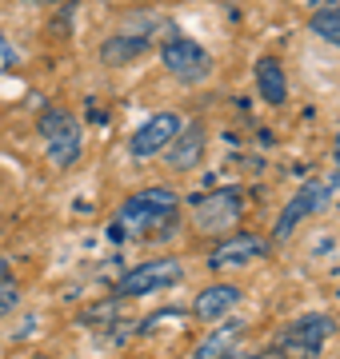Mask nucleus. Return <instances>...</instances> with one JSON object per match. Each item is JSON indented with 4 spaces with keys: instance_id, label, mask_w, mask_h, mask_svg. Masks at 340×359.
Segmentation results:
<instances>
[{
    "instance_id": "423d86ee",
    "label": "nucleus",
    "mask_w": 340,
    "mask_h": 359,
    "mask_svg": "<svg viewBox=\"0 0 340 359\" xmlns=\"http://www.w3.org/2000/svg\"><path fill=\"white\" fill-rule=\"evenodd\" d=\"M188 212H192V228L197 231L221 236V231L236 228V219L244 216V200H240L236 188H216V192H209V196H197V200L188 204Z\"/></svg>"
},
{
    "instance_id": "4be33fe9",
    "label": "nucleus",
    "mask_w": 340,
    "mask_h": 359,
    "mask_svg": "<svg viewBox=\"0 0 340 359\" xmlns=\"http://www.w3.org/2000/svg\"><path fill=\"white\" fill-rule=\"evenodd\" d=\"M140 4H164V0H140Z\"/></svg>"
},
{
    "instance_id": "9d476101",
    "label": "nucleus",
    "mask_w": 340,
    "mask_h": 359,
    "mask_svg": "<svg viewBox=\"0 0 340 359\" xmlns=\"http://www.w3.org/2000/svg\"><path fill=\"white\" fill-rule=\"evenodd\" d=\"M204 144H209L204 128H200L197 120H188V124L172 136V144L160 156H164V164H169L172 172H192V168L204 160Z\"/></svg>"
},
{
    "instance_id": "f257e3e1",
    "label": "nucleus",
    "mask_w": 340,
    "mask_h": 359,
    "mask_svg": "<svg viewBox=\"0 0 340 359\" xmlns=\"http://www.w3.org/2000/svg\"><path fill=\"white\" fill-rule=\"evenodd\" d=\"M181 216V196L172 188H144V192L129 196L124 204L117 208V224H112V236H164L160 228H169L172 219Z\"/></svg>"
},
{
    "instance_id": "4468645a",
    "label": "nucleus",
    "mask_w": 340,
    "mask_h": 359,
    "mask_svg": "<svg viewBox=\"0 0 340 359\" xmlns=\"http://www.w3.org/2000/svg\"><path fill=\"white\" fill-rule=\"evenodd\" d=\"M308 28H313V32L325 40V44L340 48V8H320V13H313Z\"/></svg>"
},
{
    "instance_id": "7ed1b4c3",
    "label": "nucleus",
    "mask_w": 340,
    "mask_h": 359,
    "mask_svg": "<svg viewBox=\"0 0 340 359\" xmlns=\"http://www.w3.org/2000/svg\"><path fill=\"white\" fill-rule=\"evenodd\" d=\"M37 132L44 136V144H48L53 168H72L80 160V152H84V136H80L77 116L68 112V108H60V104H53V108L40 112Z\"/></svg>"
},
{
    "instance_id": "f8f14e48",
    "label": "nucleus",
    "mask_w": 340,
    "mask_h": 359,
    "mask_svg": "<svg viewBox=\"0 0 340 359\" xmlns=\"http://www.w3.org/2000/svg\"><path fill=\"white\" fill-rule=\"evenodd\" d=\"M252 80H256V92H261L264 104L280 108L288 100V76H285V65L276 56H261L256 68H252Z\"/></svg>"
},
{
    "instance_id": "aec40b11",
    "label": "nucleus",
    "mask_w": 340,
    "mask_h": 359,
    "mask_svg": "<svg viewBox=\"0 0 340 359\" xmlns=\"http://www.w3.org/2000/svg\"><path fill=\"white\" fill-rule=\"evenodd\" d=\"M25 4H60V0H25ZM68 4V0H65Z\"/></svg>"
},
{
    "instance_id": "f3484780",
    "label": "nucleus",
    "mask_w": 340,
    "mask_h": 359,
    "mask_svg": "<svg viewBox=\"0 0 340 359\" xmlns=\"http://www.w3.org/2000/svg\"><path fill=\"white\" fill-rule=\"evenodd\" d=\"M16 304H20V292H16V283H0V316H8Z\"/></svg>"
},
{
    "instance_id": "6e6552de",
    "label": "nucleus",
    "mask_w": 340,
    "mask_h": 359,
    "mask_svg": "<svg viewBox=\"0 0 340 359\" xmlns=\"http://www.w3.org/2000/svg\"><path fill=\"white\" fill-rule=\"evenodd\" d=\"M184 128V116L172 112V108H164V112L148 116L140 128L132 132L129 140V156H136V160H152V156H160L164 148L172 144V136Z\"/></svg>"
},
{
    "instance_id": "1a4fd4ad",
    "label": "nucleus",
    "mask_w": 340,
    "mask_h": 359,
    "mask_svg": "<svg viewBox=\"0 0 340 359\" xmlns=\"http://www.w3.org/2000/svg\"><path fill=\"white\" fill-rule=\"evenodd\" d=\"M268 256V240L256 236V231H236V236H224L221 244L212 248L209 268L212 271H233V268H249L256 259Z\"/></svg>"
},
{
    "instance_id": "dca6fc26",
    "label": "nucleus",
    "mask_w": 340,
    "mask_h": 359,
    "mask_svg": "<svg viewBox=\"0 0 340 359\" xmlns=\"http://www.w3.org/2000/svg\"><path fill=\"white\" fill-rule=\"evenodd\" d=\"M117 311H120V299H108V304H96L80 316L84 327H105V323H117Z\"/></svg>"
},
{
    "instance_id": "2eb2a0df",
    "label": "nucleus",
    "mask_w": 340,
    "mask_h": 359,
    "mask_svg": "<svg viewBox=\"0 0 340 359\" xmlns=\"http://www.w3.org/2000/svg\"><path fill=\"white\" fill-rule=\"evenodd\" d=\"M233 339V327H221V332H212L209 339H200V347H192V355L188 359H221L224 347Z\"/></svg>"
},
{
    "instance_id": "a211bd4d",
    "label": "nucleus",
    "mask_w": 340,
    "mask_h": 359,
    "mask_svg": "<svg viewBox=\"0 0 340 359\" xmlns=\"http://www.w3.org/2000/svg\"><path fill=\"white\" fill-rule=\"evenodd\" d=\"M221 359H280V355H276V351H256V355H252V351H240V347H224Z\"/></svg>"
},
{
    "instance_id": "39448f33",
    "label": "nucleus",
    "mask_w": 340,
    "mask_h": 359,
    "mask_svg": "<svg viewBox=\"0 0 340 359\" xmlns=\"http://www.w3.org/2000/svg\"><path fill=\"white\" fill-rule=\"evenodd\" d=\"M160 65L169 76H176L181 84H200V80L212 76V56L204 44H197L192 36H181L172 32L164 44H160Z\"/></svg>"
},
{
    "instance_id": "ddd939ff",
    "label": "nucleus",
    "mask_w": 340,
    "mask_h": 359,
    "mask_svg": "<svg viewBox=\"0 0 340 359\" xmlns=\"http://www.w3.org/2000/svg\"><path fill=\"white\" fill-rule=\"evenodd\" d=\"M148 48H152L148 40L117 32V36H108L105 44H100V65H108V68H129V65H136L140 56H148Z\"/></svg>"
},
{
    "instance_id": "9b49d317",
    "label": "nucleus",
    "mask_w": 340,
    "mask_h": 359,
    "mask_svg": "<svg viewBox=\"0 0 340 359\" xmlns=\"http://www.w3.org/2000/svg\"><path fill=\"white\" fill-rule=\"evenodd\" d=\"M236 304H240V287H236V283H209V287L192 299V316L204 320V323H216V320H224Z\"/></svg>"
},
{
    "instance_id": "0eeeda50",
    "label": "nucleus",
    "mask_w": 340,
    "mask_h": 359,
    "mask_svg": "<svg viewBox=\"0 0 340 359\" xmlns=\"http://www.w3.org/2000/svg\"><path fill=\"white\" fill-rule=\"evenodd\" d=\"M325 204H328V184H320V180L301 184V188H296V196L280 208V219H276V228H273V244H285L288 236L301 228L308 216H316Z\"/></svg>"
},
{
    "instance_id": "6ab92c4d",
    "label": "nucleus",
    "mask_w": 340,
    "mask_h": 359,
    "mask_svg": "<svg viewBox=\"0 0 340 359\" xmlns=\"http://www.w3.org/2000/svg\"><path fill=\"white\" fill-rule=\"evenodd\" d=\"M0 283H13V276H8V259H0Z\"/></svg>"
},
{
    "instance_id": "412c9836",
    "label": "nucleus",
    "mask_w": 340,
    "mask_h": 359,
    "mask_svg": "<svg viewBox=\"0 0 340 359\" xmlns=\"http://www.w3.org/2000/svg\"><path fill=\"white\" fill-rule=\"evenodd\" d=\"M332 156H336V168H340V136H336V144H332Z\"/></svg>"
},
{
    "instance_id": "f03ea898",
    "label": "nucleus",
    "mask_w": 340,
    "mask_h": 359,
    "mask_svg": "<svg viewBox=\"0 0 340 359\" xmlns=\"http://www.w3.org/2000/svg\"><path fill=\"white\" fill-rule=\"evenodd\" d=\"M336 332V320L328 311H304L296 320H288L276 335L273 351L276 355H292V359H316L325 351V344Z\"/></svg>"
},
{
    "instance_id": "20e7f679",
    "label": "nucleus",
    "mask_w": 340,
    "mask_h": 359,
    "mask_svg": "<svg viewBox=\"0 0 340 359\" xmlns=\"http://www.w3.org/2000/svg\"><path fill=\"white\" fill-rule=\"evenodd\" d=\"M181 280H184V264L176 256L144 259V264L129 268L117 280V299H140V295H152V292H169Z\"/></svg>"
}]
</instances>
